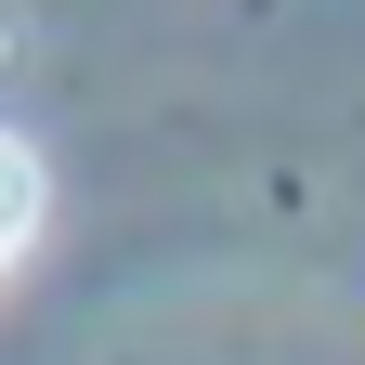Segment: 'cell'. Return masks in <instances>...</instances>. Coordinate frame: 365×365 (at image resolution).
I'll return each instance as SVG.
<instances>
[{
    "mask_svg": "<svg viewBox=\"0 0 365 365\" xmlns=\"http://www.w3.org/2000/svg\"><path fill=\"white\" fill-rule=\"evenodd\" d=\"M26 235H39V157L0 130V274H14V248H26Z\"/></svg>",
    "mask_w": 365,
    "mask_h": 365,
    "instance_id": "6da1fadb",
    "label": "cell"
}]
</instances>
